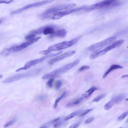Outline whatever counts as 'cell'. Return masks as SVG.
Returning a JSON list of instances; mask_svg holds the SVG:
<instances>
[{
	"mask_svg": "<svg viewBox=\"0 0 128 128\" xmlns=\"http://www.w3.org/2000/svg\"><path fill=\"white\" fill-rule=\"evenodd\" d=\"M81 37V36H79L70 41H64L52 45L49 47L47 49L41 51L38 53L40 54L46 55L52 51L59 50L70 47L76 44Z\"/></svg>",
	"mask_w": 128,
	"mask_h": 128,
	"instance_id": "obj_1",
	"label": "cell"
},
{
	"mask_svg": "<svg viewBox=\"0 0 128 128\" xmlns=\"http://www.w3.org/2000/svg\"><path fill=\"white\" fill-rule=\"evenodd\" d=\"M80 62L79 60L77 59L72 62L64 65L50 72L45 74L43 76L42 79H46L58 76L77 65Z\"/></svg>",
	"mask_w": 128,
	"mask_h": 128,
	"instance_id": "obj_2",
	"label": "cell"
},
{
	"mask_svg": "<svg viewBox=\"0 0 128 128\" xmlns=\"http://www.w3.org/2000/svg\"><path fill=\"white\" fill-rule=\"evenodd\" d=\"M76 4L74 3L62 4L53 6L40 14L38 16L42 18L50 14L58 12L70 10L74 8Z\"/></svg>",
	"mask_w": 128,
	"mask_h": 128,
	"instance_id": "obj_3",
	"label": "cell"
},
{
	"mask_svg": "<svg viewBox=\"0 0 128 128\" xmlns=\"http://www.w3.org/2000/svg\"><path fill=\"white\" fill-rule=\"evenodd\" d=\"M78 10V8H73L70 10L51 13L46 15L41 18L42 20H58L64 16Z\"/></svg>",
	"mask_w": 128,
	"mask_h": 128,
	"instance_id": "obj_4",
	"label": "cell"
},
{
	"mask_svg": "<svg viewBox=\"0 0 128 128\" xmlns=\"http://www.w3.org/2000/svg\"><path fill=\"white\" fill-rule=\"evenodd\" d=\"M62 52V51H60L56 53L50 54L46 55L41 58L35 59L29 61L25 64L24 66L16 70V72H18L22 70H26L38 63L42 62L48 58L58 55Z\"/></svg>",
	"mask_w": 128,
	"mask_h": 128,
	"instance_id": "obj_5",
	"label": "cell"
},
{
	"mask_svg": "<svg viewBox=\"0 0 128 128\" xmlns=\"http://www.w3.org/2000/svg\"><path fill=\"white\" fill-rule=\"evenodd\" d=\"M41 38L40 37H38L33 39L29 40L19 45L14 46L6 48L3 51L5 55H7L12 52L20 51L29 46L37 42Z\"/></svg>",
	"mask_w": 128,
	"mask_h": 128,
	"instance_id": "obj_6",
	"label": "cell"
},
{
	"mask_svg": "<svg viewBox=\"0 0 128 128\" xmlns=\"http://www.w3.org/2000/svg\"><path fill=\"white\" fill-rule=\"evenodd\" d=\"M124 42V40L122 39L116 41L107 46L104 49L100 51L99 50L92 53L90 56V58L92 59H94L103 55L108 51L121 45Z\"/></svg>",
	"mask_w": 128,
	"mask_h": 128,
	"instance_id": "obj_7",
	"label": "cell"
},
{
	"mask_svg": "<svg viewBox=\"0 0 128 128\" xmlns=\"http://www.w3.org/2000/svg\"><path fill=\"white\" fill-rule=\"evenodd\" d=\"M55 0H45L29 4L19 9L12 12L11 14H19L29 9L46 4L53 2Z\"/></svg>",
	"mask_w": 128,
	"mask_h": 128,
	"instance_id": "obj_8",
	"label": "cell"
},
{
	"mask_svg": "<svg viewBox=\"0 0 128 128\" xmlns=\"http://www.w3.org/2000/svg\"><path fill=\"white\" fill-rule=\"evenodd\" d=\"M116 36L109 38L100 42L91 45L88 47V49L90 51L99 50L112 42L116 39Z\"/></svg>",
	"mask_w": 128,
	"mask_h": 128,
	"instance_id": "obj_9",
	"label": "cell"
},
{
	"mask_svg": "<svg viewBox=\"0 0 128 128\" xmlns=\"http://www.w3.org/2000/svg\"><path fill=\"white\" fill-rule=\"evenodd\" d=\"M116 1V0H105L86 7H85L82 10L86 12H89L108 6Z\"/></svg>",
	"mask_w": 128,
	"mask_h": 128,
	"instance_id": "obj_10",
	"label": "cell"
},
{
	"mask_svg": "<svg viewBox=\"0 0 128 128\" xmlns=\"http://www.w3.org/2000/svg\"><path fill=\"white\" fill-rule=\"evenodd\" d=\"M76 52V51L74 50H71L66 52L60 55L52 58L48 61V63L50 64H52L63 59L73 55Z\"/></svg>",
	"mask_w": 128,
	"mask_h": 128,
	"instance_id": "obj_11",
	"label": "cell"
},
{
	"mask_svg": "<svg viewBox=\"0 0 128 128\" xmlns=\"http://www.w3.org/2000/svg\"><path fill=\"white\" fill-rule=\"evenodd\" d=\"M32 71L29 72L10 77L5 80L3 81V82L4 83H8L18 80L29 76L32 74Z\"/></svg>",
	"mask_w": 128,
	"mask_h": 128,
	"instance_id": "obj_12",
	"label": "cell"
},
{
	"mask_svg": "<svg viewBox=\"0 0 128 128\" xmlns=\"http://www.w3.org/2000/svg\"><path fill=\"white\" fill-rule=\"evenodd\" d=\"M55 31L53 26H48L44 27L42 33L45 35L48 34H53Z\"/></svg>",
	"mask_w": 128,
	"mask_h": 128,
	"instance_id": "obj_13",
	"label": "cell"
},
{
	"mask_svg": "<svg viewBox=\"0 0 128 128\" xmlns=\"http://www.w3.org/2000/svg\"><path fill=\"white\" fill-rule=\"evenodd\" d=\"M126 96L124 94H119L114 97L110 100L113 104H118L122 101L125 98Z\"/></svg>",
	"mask_w": 128,
	"mask_h": 128,
	"instance_id": "obj_14",
	"label": "cell"
},
{
	"mask_svg": "<svg viewBox=\"0 0 128 128\" xmlns=\"http://www.w3.org/2000/svg\"><path fill=\"white\" fill-rule=\"evenodd\" d=\"M122 68H123L122 66L118 65H112L104 74L102 76V78H104L110 72L114 70Z\"/></svg>",
	"mask_w": 128,
	"mask_h": 128,
	"instance_id": "obj_15",
	"label": "cell"
},
{
	"mask_svg": "<svg viewBox=\"0 0 128 128\" xmlns=\"http://www.w3.org/2000/svg\"><path fill=\"white\" fill-rule=\"evenodd\" d=\"M67 33V32L65 29H62L55 32L53 35L57 37L64 38L66 36Z\"/></svg>",
	"mask_w": 128,
	"mask_h": 128,
	"instance_id": "obj_16",
	"label": "cell"
},
{
	"mask_svg": "<svg viewBox=\"0 0 128 128\" xmlns=\"http://www.w3.org/2000/svg\"><path fill=\"white\" fill-rule=\"evenodd\" d=\"M98 89V88L93 86L89 89L82 94V95L85 97H87L91 96L95 90Z\"/></svg>",
	"mask_w": 128,
	"mask_h": 128,
	"instance_id": "obj_17",
	"label": "cell"
},
{
	"mask_svg": "<svg viewBox=\"0 0 128 128\" xmlns=\"http://www.w3.org/2000/svg\"><path fill=\"white\" fill-rule=\"evenodd\" d=\"M82 98H80L76 100L68 103L66 105L67 107L72 106L79 104L83 100Z\"/></svg>",
	"mask_w": 128,
	"mask_h": 128,
	"instance_id": "obj_18",
	"label": "cell"
},
{
	"mask_svg": "<svg viewBox=\"0 0 128 128\" xmlns=\"http://www.w3.org/2000/svg\"><path fill=\"white\" fill-rule=\"evenodd\" d=\"M106 96V94H100L94 98L92 100L93 102H97L104 98Z\"/></svg>",
	"mask_w": 128,
	"mask_h": 128,
	"instance_id": "obj_19",
	"label": "cell"
},
{
	"mask_svg": "<svg viewBox=\"0 0 128 128\" xmlns=\"http://www.w3.org/2000/svg\"><path fill=\"white\" fill-rule=\"evenodd\" d=\"M80 112V111L74 112L68 115L64 119L65 120H69L77 115Z\"/></svg>",
	"mask_w": 128,
	"mask_h": 128,
	"instance_id": "obj_20",
	"label": "cell"
},
{
	"mask_svg": "<svg viewBox=\"0 0 128 128\" xmlns=\"http://www.w3.org/2000/svg\"><path fill=\"white\" fill-rule=\"evenodd\" d=\"M66 92H64L58 98L55 100L54 104V108H56L60 100L63 98L66 95Z\"/></svg>",
	"mask_w": 128,
	"mask_h": 128,
	"instance_id": "obj_21",
	"label": "cell"
},
{
	"mask_svg": "<svg viewBox=\"0 0 128 128\" xmlns=\"http://www.w3.org/2000/svg\"><path fill=\"white\" fill-rule=\"evenodd\" d=\"M114 106V104L110 100L105 104L104 106V107L105 110H108L110 109Z\"/></svg>",
	"mask_w": 128,
	"mask_h": 128,
	"instance_id": "obj_22",
	"label": "cell"
},
{
	"mask_svg": "<svg viewBox=\"0 0 128 128\" xmlns=\"http://www.w3.org/2000/svg\"><path fill=\"white\" fill-rule=\"evenodd\" d=\"M36 36V35L35 34L31 33L26 36L25 37V38L26 40H29L34 39Z\"/></svg>",
	"mask_w": 128,
	"mask_h": 128,
	"instance_id": "obj_23",
	"label": "cell"
},
{
	"mask_svg": "<svg viewBox=\"0 0 128 128\" xmlns=\"http://www.w3.org/2000/svg\"><path fill=\"white\" fill-rule=\"evenodd\" d=\"M16 120V118L13 119L6 124L4 126V127L5 128L9 126L14 123Z\"/></svg>",
	"mask_w": 128,
	"mask_h": 128,
	"instance_id": "obj_24",
	"label": "cell"
},
{
	"mask_svg": "<svg viewBox=\"0 0 128 128\" xmlns=\"http://www.w3.org/2000/svg\"><path fill=\"white\" fill-rule=\"evenodd\" d=\"M62 84V82L61 80H58L56 81L55 84V88L57 90L60 89Z\"/></svg>",
	"mask_w": 128,
	"mask_h": 128,
	"instance_id": "obj_25",
	"label": "cell"
},
{
	"mask_svg": "<svg viewBox=\"0 0 128 128\" xmlns=\"http://www.w3.org/2000/svg\"><path fill=\"white\" fill-rule=\"evenodd\" d=\"M128 112H126L121 115L118 118V120H122L124 119L128 115Z\"/></svg>",
	"mask_w": 128,
	"mask_h": 128,
	"instance_id": "obj_26",
	"label": "cell"
},
{
	"mask_svg": "<svg viewBox=\"0 0 128 128\" xmlns=\"http://www.w3.org/2000/svg\"><path fill=\"white\" fill-rule=\"evenodd\" d=\"M54 79L53 78H50L47 82V85L50 88H51L52 86V84L54 81Z\"/></svg>",
	"mask_w": 128,
	"mask_h": 128,
	"instance_id": "obj_27",
	"label": "cell"
},
{
	"mask_svg": "<svg viewBox=\"0 0 128 128\" xmlns=\"http://www.w3.org/2000/svg\"><path fill=\"white\" fill-rule=\"evenodd\" d=\"M93 110V108H90V109H88L85 110L84 112L81 114L80 115V116H84Z\"/></svg>",
	"mask_w": 128,
	"mask_h": 128,
	"instance_id": "obj_28",
	"label": "cell"
},
{
	"mask_svg": "<svg viewBox=\"0 0 128 128\" xmlns=\"http://www.w3.org/2000/svg\"><path fill=\"white\" fill-rule=\"evenodd\" d=\"M94 117L93 116L88 118L86 120L85 123L87 124L90 123L94 120Z\"/></svg>",
	"mask_w": 128,
	"mask_h": 128,
	"instance_id": "obj_29",
	"label": "cell"
},
{
	"mask_svg": "<svg viewBox=\"0 0 128 128\" xmlns=\"http://www.w3.org/2000/svg\"><path fill=\"white\" fill-rule=\"evenodd\" d=\"M80 124V122L75 123L70 126L69 128H77Z\"/></svg>",
	"mask_w": 128,
	"mask_h": 128,
	"instance_id": "obj_30",
	"label": "cell"
},
{
	"mask_svg": "<svg viewBox=\"0 0 128 128\" xmlns=\"http://www.w3.org/2000/svg\"><path fill=\"white\" fill-rule=\"evenodd\" d=\"M90 67L88 66H84L81 67L79 70V71H81L84 70H85L88 69Z\"/></svg>",
	"mask_w": 128,
	"mask_h": 128,
	"instance_id": "obj_31",
	"label": "cell"
},
{
	"mask_svg": "<svg viewBox=\"0 0 128 128\" xmlns=\"http://www.w3.org/2000/svg\"><path fill=\"white\" fill-rule=\"evenodd\" d=\"M45 97L43 96H40L39 97V100H44L45 99Z\"/></svg>",
	"mask_w": 128,
	"mask_h": 128,
	"instance_id": "obj_32",
	"label": "cell"
},
{
	"mask_svg": "<svg viewBox=\"0 0 128 128\" xmlns=\"http://www.w3.org/2000/svg\"><path fill=\"white\" fill-rule=\"evenodd\" d=\"M60 117L56 118L53 120L52 122H56V121H57L58 120L60 119Z\"/></svg>",
	"mask_w": 128,
	"mask_h": 128,
	"instance_id": "obj_33",
	"label": "cell"
},
{
	"mask_svg": "<svg viewBox=\"0 0 128 128\" xmlns=\"http://www.w3.org/2000/svg\"><path fill=\"white\" fill-rule=\"evenodd\" d=\"M128 77V75H126L122 76L121 78H125L126 77Z\"/></svg>",
	"mask_w": 128,
	"mask_h": 128,
	"instance_id": "obj_34",
	"label": "cell"
},
{
	"mask_svg": "<svg viewBox=\"0 0 128 128\" xmlns=\"http://www.w3.org/2000/svg\"><path fill=\"white\" fill-rule=\"evenodd\" d=\"M2 19L1 18L0 19V24L2 22Z\"/></svg>",
	"mask_w": 128,
	"mask_h": 128,
	"instance_id": "obj_35",
	"label": "cell"
},
{
	"mask_svg": "<svg viewBox=\"0 0 128 128\" xmlns=\"http://www.w3.org/2000/svg\"><path fill=\"white\" fill-rule=\"evenodd\" d=\"M3 76L2 74H0V79L2 78Z\"/></svg>",
	"mask_w": 128,
	"mask_h": 128,
	"instance_id": "obj_36",
	"label": "cell"
}]
</instances>
